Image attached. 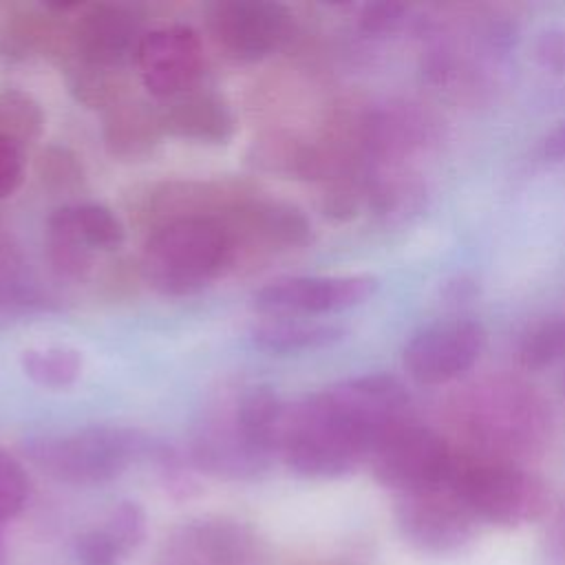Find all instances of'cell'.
<instances>
[{
    "label": "cell",
    "instance_id": "22",
    "mask_svg": "<svg viewBox=\"0 0 565 565\" xmlns=\"http://www.w3.org/2000/svg\"><path fill=\"white\" fill-rule=\"evenodd\" d=\"M49 260L60 276L84 278L93 267L95 249L75 230L66 205L57 207L46 221Z\"/></svg>",
    "mask_w": 565,
    "mask_h": 565
},
{
    "label": "cell",
    "instance_id": "2",
    "mask_svg": "<svg viewBox=\"0 0 565 565\" xmlns=\"http://www.w3.org/2000/svg\"><path fill=\"white\" fill-rule=\"evenodd\" d=\"M236 263L223 218H185L157 227L141 254L143 280L161 296H194Z\"/></svg>",
    "mask_w": 565,
    "mask_h": 565
},
{
    "label": "cell",
    "instance_id": "33",
    "mask_svg": "<svg viewBox=\"0 0 565 565\" xmlns=\"http://www.w3.org/2000/svg\"><path fill=\"white\" fill-rule=\"evenodd\" d=\"M547 558L552 565H565V510L547 536Z\"/></svg>",
    "mask_w": 565,
    "mask_h": 565
},
{
    "label": "cell",
    "instance_id": "5",
    "mask_svg": "<svg viewBox=\"0 0 565 565\" xmlns=\"http://www.w3.org/2000/svg\"><path fill=\"white\" fill-rule=\"evenodd\" d=\"M369 459L380 483L397 494H411L450 483L457 455L430 428L404 422Z\"/></svg>",
    "mask_w": 565,
    "mask_h": 565
},
{
    "label": "cell",
    "instance_id": "13",
    "mask_svg": "<svg viewBox=\"0 0 565 565\" xmlns=\"http://www.w3.org/2000/svg\"><path fill=\"white\" fill-rule=\"evenodd\" d=\"M256 196L254 188L238 179H181L150 190L143 216L154 230L185 218H223L234 207Z\"/></svg>",
    "mask_w": 565,
    "mask_h": 565
},
{
    "label": "cell",
    "instance_id": "20",
    "mask_svg": "<svg viewBox=\"0 0 565 565\" xmlns=\"http://www.w3.org/2000/svg\"><path fill=\"white\" fill-rule=\"evenodd\" d=\"M232 417L245 441L274 459L282 450L289 404L269 386H249L232 404Z\"/></svg>",
    "mask_w": 565,
    "mask_h": 565
},
{
    "label": "cell",
    "instance_id": "14",
    "mask_svg": "<svg viewBox=\"0 0 565 565\" xmlns=\"http://www.w3.org/2000/svg\"><path fill=\"white\" fill-rule=\"evenodd\" d=\"M236 258L247 252H285L305 247L311 241V223L305 212L285 201L252 196L223 216Z\"/></svg>",
    "mask_w": 565,
    "mask_h": 565
},
{
    "label": "cell",
    "instance_id": "12",
    "mask_svg": "<svg viewBox=\"0 0 565 565\" xmlns=\"http://www.w3.org/2000/svg\"><path fill=\"white\" fill-rule=\"evenodd\" d=\"M486 333L475 320H446L419 331L404 349V366L422 384H441L468 371L481 355Z\"/></svg>",
    "mask_w": 565,
    "mask_h": 565
},
{
    "label": "cell",
    "instance_id": "31",
    "mask_svg": "<svg viewBox=\"0 0 565 565\" xmlns=\"http://www.w3.org/2000/svg\"><path fill=\"white\" fill-rule=\"evenodd\" d=\"M22 150L24 148H20L18 143L0 135V199L11 196L22 181V172H24Z\"/></svg>",
    "mask_w": 565,
    "mask_h": 565
},
{
    "label": "cell",
    "instance_id": "23",
    "mask_svg": "<svg viewBox=\"0 0 565 565\" xmlns=\"http://www.w3.org/2000/svg\"><path fill=\"white\" fill-rule=\"evenodd\" d=\"M66 82L75 99L88 108L108 110L128 97V79L124 68H106L66 60Z\"/></svg>",
    "mask_w": 565,
    "mask_h": 565
},
{
    "label": "cell",
    "instance_id": "21",
    "mask_svg": "<svg viewBox=\"0 0 565 565\" xmlns=\"http://www.w3.org/2000/svg\"><path fill=\"white\" fill-rule=\"evenodd\" d=\"M342 335L344 331L335 324L291 316H267V320L252 327V342L269 355L327 349L342 340Z\"/></svg>",
    "mask_w": 565,
    "mask_h": 565
},
{
    "label": "cell",
    "instance_id": "1",
    "mask_svg": "<svg viewBox=\"0 0 565 565\" xmlns=\"http://www.w3.org/2000/svg\"><path fill=\"white\" fill-rule=\"evenodd\" d=\"M26 457L49 477L71 486H99L139 461L172 468L170 452L135 428L84 426L29 439Z\"/></svg>",
    "mask_w": 565,
    "mask_h": 565
},
{
    "label": "cell",
    "instance_id": "35",
    "mask_svg": "<svg viewBox=\"0 0 565 565\" xmlns=\"http://www.w3.org/2000/svg\"><path fill=\"white\" fill-rule=\"evenodd\" d=\"M0 558H2V545H0Z\"/></svg>",
    "mask_w": 565,
    "mask_h": 565
},
{
    "label": "cell",
    "instance_id": "17",
    "mask_svg": "<svg viewBox=\"0 0 565 565\" xmlns=\"http://www.w3.org/2000/svg\"><path fill=\"white\" fill-rule=\"evenodd\" d=\"M146 534V514L135 501H119L75 539L79 565H119Z\"/></svg>",
    "mask_w": 565,
    "mask_h": 565
},
{
    "label": "cell",
    "instance_id": "7",
    "mask_svg": "<svg viewBox=\"0 0 565 565\" xmlns=\"http://www.w3.org/2000/svg\"><path fill=\"white\" fill-rule=\"evenodd\" d=\"M207 26L225 55L256 62L285 44L291 33V13L271 0H223L210 7Z\"/></svg>",
    "mask_w": 565,
    "mask_h": 565
},
{
    "label": "cell",
    "instance_id": "9",
    "mask_svg": "<svg viewBox=\"0 0 565 565\" xmlns=\"http://www.w3.org/2000/svg\"><path fill=\"white\" fill-rule=\"evenodd\" d=\"M475 514L450 483L399 494L397 523L404 536L424 552L444 554L459 550L475 534Z\"/></svg>",
    "mask_w": 565,
    "mask_h": 565
},
{
    "label": "cell",
    "instance_id": "29",
    "mask_svg": "<svg viewBox=\"0 0 565 565\" xmlns=\"http://www.w3.org/2000/svg\"><path fill=\"white\" fill-rule=\"evenodd\" d=\"M29 479L18 459L0 450V523L13 519L26 503Z\"/></svg>",
    "mask_w": 565,
    "mask_h": 565
},
{
    "label": "cell",
    "instance_id": "25",
    "mask_svg": "<svg viewBox=\"0 0 565 565\" xmlns=\"http://www.w3.org/2000/svg\"><path fill=\"white\" fill-rule=\"evenodd\" d=\"M44 130V110L38 99L20 88L0 90V135L24 148Z\"/></svg>",
    "mask_w": 565,
    "mask_h": 565
},
{
    "label": "cell",
    "instance_id": "3",
    "mask_svg": "<svg viewBox=\"0 0 565 565\" xmlns=\"http://www.w3.org/2000/svg\"><path fill=\"white\" fill-rule=\"evenodd\" d=\"M280 455L302 477L331 479L366 459L369 444L322 391L289 406Z\"/></svg>",
    "mask_w": 565,
    "mask_h": 565
},
{
    "label": "cell",
    "instance_id": "15",
    "mask_svg": "<svg viewBox=\"0 0 565 565\" xmlns=\"http://www.w3.org/2000/svg\"><path fill=\"white\" fill-rule=\"evenodd\" d=\"M192 461L207 475L223 479H254L271 459L254 450L241 435L232 411L203 419L192 439Z\"/></svg>",
    "mask_w": 565,
    "mask_h": 565
},
{
    "label": "cell",
    "instance_id": "11",
    "mask_svg": "<svg viewBox=\"0 0 565 565\" xmlns=\"http://www.w3.org/2000/svg\"><path fill=\"white\" fill-rule=\"evenodd\" d=\"M135 64L146 90L168 102L196 86L203 73L201 38L181 24L154 29L141 38Z\"/></svg>",
    "mask_w": 565,
    "mask_h": 565
},
{
    "label": "cell",
    "instance_id": "28",
    "mask_svg": "<svg viewBox=\"0 0 565 565\" xmlns=\"http://www.w3.org/2000/svg\"><path fill=\"white\" fill-rule=\"evenodd\" d=\"M35 170L42 185L55 194L73 192L84 183V168L68 148H60V146L46 148L38 157Z\"/></svg>",
    "mask_w": 565,
    "mask_h": 565
},
{
    "label": "cell",
    "instance_id": "4",
    "mask_svg": "<svg viewBox=\"0 0 565 565\" xmlns=\"http://www.w3.org/2000/svg\"><path fill=\"white\" fill-rule=\"evenodd\" d=\"M450 486L475 519L508 527L541 519L550 501L541 479L505 459L457 455Z\"/></svg>",
    "mask_w": 565,
    "mask_h": 565
},
{
    "label": "cell",
    "instance_id": "27",
    "mask_svg": "<svg viewBox=\"0 0 565 565\" xmlns=\"http://www.w3.org/2000/svg\"><path fill=\"white\" fill-rule=\"evenodd\" d=\"M565 358V318H552L530 329L519 347L525 369H543Z\"/></svg>",
    "mask_w": 565,
    "mask_h": 565
},
{
    "label": "cell",
    "instance_id": "34",
    "mask_svg": "<svg viewBox=\"0 0 565 565\" xmlns=\"http://www.w3.org/2000/svg\"><path fill=\"white\" fill-rule=\"evenodd\" d=\"M545 154L550 159H565V121L561 126H556L547 137H545V146H543Z\"/></svg>",
    "mask_w": 565,
    "mask_h": 565
},
{
    "label": "cell",
    "instance_id": "19",
    "mask_svg": "<svg viewBox=\"0 0 565 565\" xmlns=\"http://www.w3.org/2000/svg\"><path fill=\"white\" fill-rule=\"evenodd\" d=\"M60 13L46 4L42 11L20 9L0 22V57L22 62L31 55H68V24H60Z\"/></svg>",
    "mask_w": 565,
    "mask_h": 565
},
{
    "label": "cell",
    "instance_id": "32",
    "mask_svg": "<svg viewBox=\"0 0 565 565\" xmlns=\"http://www.w3.org/2000/svg\"><path fill=\"white\" fill-rule=\"evenodd\" d=\"M539 55L545 66H550L554 71H563L565 68V35L563 33L543 35Z\"/></svg>",
    "mask_w": 565,
    "mask_h": 565
},
{
    "label": "cell",
    "instance_id": "10",
    "mask_svg": "<svg viewBox=\"0 0 565 565\" xmlns=\"http://www.w3.org/2000/svg\"><path fill=\"white\" fill-rule=\"evenodd\" d=\"M143 35L141 20L130 7L104 2L84 4L68 24L66 60L126 68V64L135 60Z\"/></svg>",
    "mask_w": 565,
    "mask_h": 565
},
{
    "label": "cell",
    "instance_id": "24",
    "mask_svg": "<svg viewBox=\"0 0 565 565\" xmlns=\"http://www.w3.org/2000/svg\"><path fill=\"white\" fill-rule=\"evenodd\" d=\"M22 371L31 382L44 388H66L75 384L84 369V358L77 349L66 344H51L29 349L20 358Z\"/></svg>",
    "mask_w": 565,
    "mask_h": 565
},
{
    "label": "cell",
    "instance_id": "8",
    "mask_svg": "<svg viewBox=\"0 0 565 565\" xmlns=\"http://www.w3.org/2000/svg\"><path fill=\"white\" fill-rule=\"evenodd\" d=\"M377 289L369 274L351 276H285L254 294V307L265 316L307 318L333 313L366 302Z\"/></svg>",
    "mask_w": 565,
    "mask_h": 565
},
{
    "label": "cell",
    "instance_id": "16",
    "mask_svg": "<svg viewBox=\"0 0 565 565\" xmlns=\"http://www.w3.org/2000/svg\"><path fill=\"white\" fill-rule=\"evenodd\" d=\"M163 132L174 139L221 146L236 132V119L230 104L212 90H188L159 108Z\"/></svg>",
    "mask_w": 565,
    "mask_h": 565
},
{
    "label": "cell",
    "instance_id": "6",
    "mask_svg": "<svg viewBox=\"0 0 565 565\" xmlns=\"http://www.w3.org/2000/svg\"><path fill=\"white\" fill-rule=\"evenodd\" d=\"M256 532L227 516H199L177 525L161 543L157 565H265Z\"/></svg>",
    "mask_w": 565,
    "mask_h": 565
},
{
    "label": "cell",
    "instance_id": "18",
    "mask_svg": "<svg viewBox=\"0 0 565 565\" xmlns=\"http://www.w3.org/2000/svg\"><path fill=\"white\" fill-rule=\"evenodd\" d=\"M102 137L113 159L126 163L143 161L166 137L161 113L141 99L126 97L104 110Z\"/></svg>",
    "mask_w": 565,
    "mask_h": 565
},
{
    "label": "cell",
    "instance_id": "26",
    "mask_svg": "<svg viewBox=\"0 0 565 565\" xmlns=\"http://www.w3.org/2000/svg\"><path fill=\"white\" fill-rule=\"evenodd\" d=\"M68 216L79 236L95 252H115L124 245L126 232L113 210L99 203H73L66 205Z\"/></svg>",
    "mask_w": 565,
    "mask_h": 565
},
{
    "label": "cell",
    "instance_id": "30",
    "mask_svg": "<svg viewBox=\"0 0 565 565\" xmlns=\"http://www.w3.org/2000/svg\"><path fill=\"white\" fill-rule=\"evenodd\" d=\"M406 15V7L399 2H369L358 15V24L366 35H386L395 31Z\"/></svg>",
    "mask_w": 565,
    "mask_h": 565
}]
</instances>
